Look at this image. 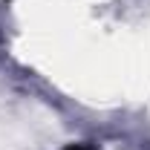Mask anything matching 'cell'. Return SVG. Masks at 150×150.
Wrapping results in <instances>:
<instances>
[{
	"label": "cell",
	"mask_w": 150,
	"mask_h": 150,
	"mask_svg": "<svg viewBox=\"0 0 150 150\" xmlns=\"http://www.w3.org/2000/svg\"><path fill=\"white\" fill-rule=\"evenodd\" d=\"M67 150H93V147H87V144H72V147H67Z\"/></svg>",
	"instance_id": "1"
}]
</instances>
